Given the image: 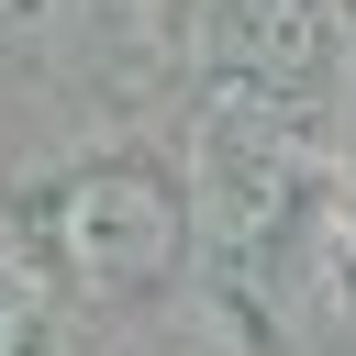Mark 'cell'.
<instances>
[{"label":"cell","instance_id":"cell-1","mask_svg":"<svg viewBox=\"0 0 356 356\" xmlns=\"http://www.w3.org/2000/svg\"><path fill=\"white\" fill-rule=\"evenodd\" d=\"M67 245H78V267H145L167 245V222H156V200L134 178H100V189L67 200Z\"/></svg>","mask_w":356,"mask_h":356}]
</instances>
